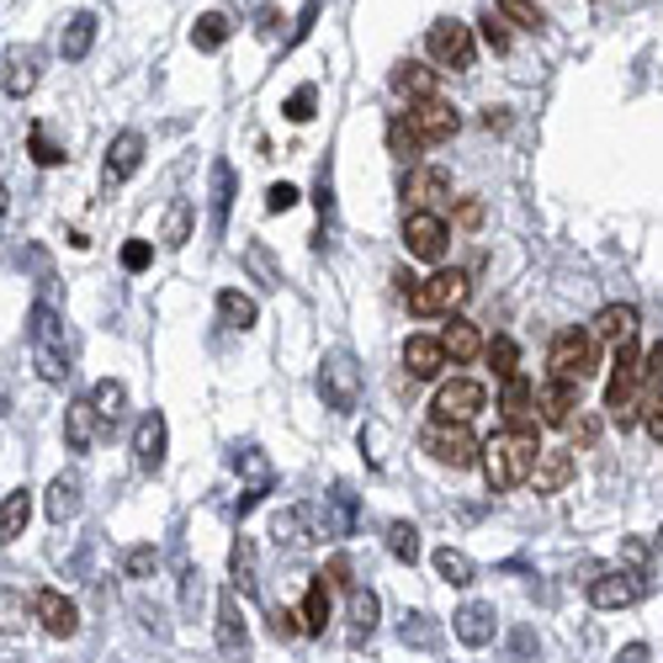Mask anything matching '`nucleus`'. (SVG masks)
I'll use <instances>...</instances> for the list:
<instances>
[{"mask_svg": "<svg viewBox=\"0 0 663 663\" xmlns=\"http://www.w3.org/2000/svg\"><path fill=\"white\" fill-rule=\"evenodd\" d=\"M537 456H542L537 430H531V424H510V430H499V435L483 446V473H488L494 488H520V483H531Z\"/></svg>", "mask_w": 663, "mask_h": 663, "instance_id": "nucleus-1", "label": "nucleus"}, {"mask_svg": "<svg viewBox=\"0 0 663 663\" xmlns=\"http://www.w3.org/2000/svg\"><path fill=\"white\" fill-rule=\"evenodd\" d=\"M32 356H37L43 383H64V377L75 372V366H69L75 362V334H69V324H64L48 302L32 308Z\"/></svg>", "mask_w": 663, "mask_h": 663, "instance_id": "nucleus-2", "label": "nucleus"}, {"mask_svg": "<svg viewBox=\"0 0 663 663\" xmlns=\"http://www.w3.org/2000/svg\"><path fill=\"white\" fill-rule=\"evenodd\" d=\"M637 393H642V351H637V334L627 345H616V362H610V383H605V409L621 430L637 424Z\"/></svg>", "mask_w": 663, "mask_h": 663, "instance_id": "nucleus-3", "label": "nucleus"}, {"mask_svg": "<svg viewBox=\"0 0 663 663\" xmlns=\"http://www.w3.org/2000/svg\"><path fill=\"white\" fill-rule=\"evenodd\" d=\"M546 366H552L557 383L584 388V383L600 372V345H595V334L589 330H557L552 334V351H546Z\"/></svg>", "mask_w": 663, "mask_h": 663, "instance_id": "nucleus-4", "label": "nucleus"}, {"mask_svg": "<svg viewBox=\"0 0 663 663\" xmlns=\"http://www.w3.org/2000/svg\"><path fill=\"white\" fill-rule=\"evenodd\" d=\"M319 398H324V409L334 415H351L356 404H362V366L351 351H330L324 362H319Z\"/></svg>", "mask_w": 663, "mask_h": 663, "instance_id": "nucleus-5", "label": "nucleus"}, {"mask_svg": "<svg viewBox=\"0 0 663 663\" xmlns=\"http://www.w3.org/2000/svg\"><path fill=\"white\" fill-rule=\"evenodd\" d=\"M420 446L430 452V462H441V467H478L483 462V441L467 430V424H441V420H430L424 424V435H420Z\"/></svg>", "mask_w": 663, "mask_h": 663, "instance_id": "nucleus-6", "label": "nucleus"}, {"mask_svg": "<svg viewBox=\"0 0 663 663\" xmlns=\"http://www.w3.org/2000/svg\"><path fill=\"white\" fill-rule=\"evenodd\" d=\"M467 292H473L467 272H435V276H424V281H415V287H409V308H415L420 319H435V313H452V308H462V302H467Z\"/></svg>", "mask_w": 663, "mask_h": 663, "instance_id": "nucleus-7", "label": "nucleus"}, {"mask_svg": "<svg viewBox=\"0 0 663 663\" xmlns=\"http://www.w3.org/2000/svg\"><path fill=\"white\" fill-rule=\"evenodd\" d=\"M424 48H430V59L441 64V69H467L473 54H478V37L467 22H456V16H441L435 27L424 32Z\"/></svg>", "mask_w": 663, "mask_h": 663, "instance_id": "nucleus-8", "label": "nucleus"}, {"mask_svg": "<svg viewBox=\"0 0 663 663\" xmlns=\"http://www.w3.org/2000/svg\"><path fill=\"white\" fill-rule=\"evenodd\" d=\"M483 404H488L483 383H473V377H452V383H441V388H435L430 415H435L441 424H473Z\"/></svg>", "mask_w": 663, "mask_h": 663, "instance_id": "nucleus-9", "label": "nucleus"}, {"mask_svg": "<svg viewBox=\"0 0 663 663\" xmlns=\"http://www.w3.org/2000/svg\"><path fill=\"white\" fill-rule=\"evenodd\" d=\"M398 118L409 122V133L420 139L424 150H430V144H446L456 128H462L456 107H452V101H441V96H430V101H409V112H398Z\"/></svg>", "mask_w": 663, "mask_h": 663, "instance_id": "nucleus-10", "label": "nucleus"}, {"mask_svg": "<svg viewBox=\"0 0 663 663\" xmlns=\"http://www.w3.org/2000/svg\"><path fill=\"white\" fill-rule=\"evenodd\" d=\"M404 244H409V255L415 261H441L446 255V244H452V229H446V218L441 212H409L404 218Z\"/></svg>", "mask_w": 663, "mask_h": 663, "instance_id": "nucleus-11", "label": "nucleus"}, {"mask_svg": "<svg viewBox=\"0 0 663 663\" xmlns=\"http://www.w3.org/2000/svg\"><path fill=\"white\" fill-rule=\"evenodd\" d=\"M642 600V578L637 573H600L595 584H589V605L595 610H627V605Z\"/></svg>", "mask_w": 663, "mask_h": 663, "instance_id": "nucleus-12", "label": "nucleus"}, {"mask_svg": "<svg viewBox=\"0 0 663 663\" xmlns=\"http://www.w3.org/2000/svg\"><path fill=\"white\" fill-rule=\"evenodd\" d=\"M32 616L43 621V632H54V637L80 632V610H75V600H64L59 589H37L32 595Z\"/></svg>", "mask_w": 663, "mask_h": 663, "instance_id": "nucleus-13", "label": "nucleus"}, {"mask_svg": "<svg viewBox=\"0 0 663 663\" xmlns=\"http://www.w3.org/2000/svg\"><path fill=\"white\" fill-rule=\"evenodd\" d=\"M37 75H43V48H5V64H0V86L5 96H27L37 86Z\"/></svg>", "mask_w": 663, "mask_h": 663, "instance_id": "nucleus-14", "label": "nucleus"}, {"mask_svg": "<svg viewBox=\"0 0 663 663\" xmlns=\"http://www.w3.org/2000/svg\"><path fill=\"white\" fill-rule=\"evenodd\" d=\"M165 446H170L165 415H159V409H150V415L139 420V430H133V452H139V467H144V473H159V467H165Z\"/></svg>", "mask_w": 663, "mask_h": 663, "instance_id": "nucleus-15", "label": "nucleus"}, {"mask_svg": "<svg viewBox=\"0 0 663 663\" xmlns=\"http://www.w3.org/2000/svg\"><path fill=\"white\" fill-rule=\"evenodd\" d=\"M452 632H456V642H467V648H488V642H494V632H499V616H494V605L467 600L452 616Z\"/></svg>", "mask_w": 663, "mask_h": 663, "instance_id": "nucleus-16", "label": "nucleus"}, {"mask_svg": "<svg viewBox=\"0 0 663 663\" xmlns=\"http://www.w3.org/2000/svg\"><path fill=\"white\" fill-rule=\"evenodd\" d=\"M404 366H409V377H441L446 372V351H441V334H409L404 340Z\"/></svg>", "mask_w": 663, "mask_h": 663, "instance_id": "nucleus-17", "label": "nucleus"}, {"mask_svg": "<svg viewBox=\"0 0 663 663\" xmlns=\"http://www.w3.org/2000/svg\"><path fill=\"white\" fill-rule=\"evenodd\" d=\"M589 334H595V345H627L637 334V308L632 302H605L595 313V324H589Z\"/></svg>", "mask_w": 663, "mask_h": 663, "instance_id": "nucleus-18", "label": "nucleus"}, {"mask_svg": "<svg viewBox=\"0 0 663 663\" xmlns=\"http://www.w3.org/2000/svg\"><path fill=\"white\" fill-rule=\"evenodd\" d=\"M573 409H578V388L573 383H557V377H546L542 388H537V420L542 424H563L573 420Z\"/></svg>", "mask_w": 663, "mask_h": 663, "instance_id": "nucleus-19", "label": "nucleus"}, {"mask_svg": "<svg viewBox=\"0 0 663 663\" xmlns=\"http://www.w3.org/2000/svg\"><path fill=\"white\" fill-rule=\"evenodd\" d=\"M218 648H223L229 659H244V648H250V632H244L240 595H234V589L218 600Z\"/></svg>", "mask_w": 663, "mask_h": 663, "instance_id": "nucleus-20", "label": "nucleus"}, {"mask_svg": "<svg viewBox=\"0 0 663 663\" xmlns=\"http://www.w3.org/2000/svg\"><path fill=\"white\" fill-rule=\"evenodd\" d=\"M234 165L229 159H212V240H223L229 234V208H234Z\"/></svg>", "mask_w": 663, "mask_h": 663, "instance_id": "nucleus-21", "label": "nucleus"}, {"mask_svg": "<svg viewBox=\"0 0 663 663\" xmlns=\"http://www.w3.org/2000/svg\"><path fill=\"white\" fill-rule=\"evenodd\" d=\"M573 473H578V467H573L568 452H546L542 446L537 467H531V488H537V494H563V488L573 483Z\"/></svg>", "mask_w": 663, "mask_h": 663, "instance_id": "nucleus-22", "label": "nucleus"}, {"mask_svg": "<svg viewBox=\"0 0 663 663\" xmlns=\"http://www.w3.org/2000/svg\"><path fill=\"white\" fill-rule=\"evenodd\" d=\"M435 86H441V75H435L430 64H420V59L393 64V91H398V96H409V101H430Z\"/></svg>", "mask_w": 663, "mask_h": 663, "instance_id": "nucleus-23", "label": "nucleus"}, {"mask_svg": "<svg viewBox=\"0 0 663 663\" xmlns=\"http://www.w3.org/2000/svg\"><path fill=\"white\" fill-rule=\"evenodd\" d=\"M139 165H144V133H133V128H128V133L112 139V150H107V186L128 181Z\"/></svg>", "mask_w": 663, "mask_h": 663, "instance_id": "nucleus-24", "label": "nucleus"}, {"mask_svg": "<svg viewBox=\"0 0 663 663\" xmlns=\"http://www.w3.org/2000/svg\"><path fill=\"white\" fill-rule=\"evenodd\" d=\"M441 351H446V362H456V366L478 362V356H483L478 324H467V319H452V324L441 330Z\"/></svg>", "mask_w": 663, "mask_h": 663, "instance_id": "nucleus-25", "label": "nucleus"}, {"mask_svg": "<svg viewBox=\"0 0 663 663\" xmlns=\"http://www.w3.org/2000/svg\"><path fill=\"white\" fill-rule=\"evenodd\" d=\"M404 197L415 202V212H430V202L452 197V176H446V170H435V165H424V170H415V176H409Z\"/></svg>", "mask_w": 663, "mask_h": 663, "instance_id": "nucleus-26", "label": "nucleus"}, {"mask_svg": "<svg viewBox=\"0 0 663 663\" xmlns=\"http://www.w3.org/2000/svg\"><path fill=\"white\" fill-rule=\"evenodd\" d=\"M499 415L510 424H526L537 415V383L531 377H510L505 388H499Z\"/></svg>", "mask_w": 663, "mask_h": 663, "instance_id": "nucleus-27", "label": "nucleus"}, {"mask_svg": "<svg viewBox=\"0 0 663 663\" xmlns=\"http://www.w3.org/2000/svg\"><path fill=\"white\" fill-rule=\"evenodd\" d=\"M324 537H351L356 531V494L345 488V483H334L330 494H324Z\"/></svg>", "mask_w": 663, "mask_h": 663, "instance_id": "nucleus-28", "label": "nucleus"}, {"mask_svg": "<svg viewBox=\"0 0 663 663\" xmlns=\"http://www.w3.org/2000/svg\"><path fill=\"white\" fill-rule=\"evenodd\" d=\"M191 223H197L191 197H176V202L165 208V223H159V244H165V250H181V244L191 240Z\"/></svg>", "mask_w": 663, "mask_h": 663, "instance_id": "nucleus-29", "label": "nucleus"}, {"mask_svg": "<svg viewBox=\"0 0 663 663\" xmlns=\"http://www.w3.org/2000/svg\"><path fill=\"white\" fill-rule=\"evenodd\" d=\"M96 409L91 398H80V404H69V415H64V441H69V452H86L96 441Z\"/></svg>", "mask_w": 663, "mask_h": 663, "instance_id": "nucleus-30", "label": "nucleus"}, {"mask_svg": "<svg viewBox=\"0 0 663 663\" xmlns=\"http://www.w3.org/2000/svg\"><path fill=\"white\" fill-rule=\"evenodd\" d=\"M298 616H302V632H308V637H319L324 627H330V584H324V573L308 584V595H302Z\"/></svg>", "mask_w": 663, "mask_h": 663, "instance_id": "nucleus-31", "label": "nucleus"}, {"mask_svg": "<svg viewBox=\"0 0 663 663\" xmlns=\"http://www.w3.org/2000/svg\"><path fill=\"white\" fill-rule=\"evenodd\" d=\"M91 43H96V16L91 11H80V16H69L59 32V54L64 59H86L91 54Z\"/></svg>", "mask_w": 663, "mask_h": 663, "instance_id": "nucleus-32", "label": "nucleus"}, {"mask_svg": "<svg viewBox=\"0 0 663 663\" xmlns=\"http://www.w3.org/2000/svg\"><path fill=\"white\" fill-rule=\"evenodd\" d=\"M218 319H223L229 330H250V324L261 319V308H255V298H244L240 287H223V292H218Z\"/></svg>", "mask_w": 663, "mask_h": 663, "instance_id": "nucleus-33", "label": "nucleus"}, {"mask_svg": "<svg viewBox=\"0 0 663 663\" xmlns=\"http://www.w3.org/2000/svg\"><path fill=\"white\" fill-rule=\"evenodd\" d=\"M229 16H223V11H202V16H197V27H191V48H197V54H218V48H223V43H229Z\"/></svg>", "mask_w": 663, "mask_h": 663, "instance_id": "nucleus-34", "label": "nucleus"}, {"mask_svg": "<svg viewBox=\"0 0 663 663\" xmlns=\"http://www.w3.org/2000/svg\"><path fill=\"white\" fill-rule=\"evenodd\" d=\"M27 515H32L27 488H16V494H5V499H0V542H16V537L27 531Z\"/></svg>", "mask_w": 663, "mask_h": 663, "instance_id": "nucleus-35", "label": "nucleus"}, {"mask_svg": "<svg viewBox=\"0 0 663 663\" xmlns=\"http://www.w3.org/2000/svg\"><path fill=\"white\" fill-rule=\"evenodd\" d=\"M80 515V478H54V488H48V520L54 526H64V520H75Z\"/></svg>", "mask_w": 663, "mask_h": 663, "instance_id": "nucleus-36", "label": "nucleus"}, {"mask_svg": "<svg viewBox=\"0 0 663 663\" xmlns=\"http://www.w3.org/2000/svg\"><path fill=\"white\" fill-rule=\"evenodd\" d=\"M377 610H383V600L372 589H351V642H366L377 632Z\"/></svg>", "mask_w": 663, "mask_h": 663, "instance_id": "nucleus-37", "label": "nucleus"}, {"mask_svg": "<svg viewBox=\"0 0 663 663\" xmlns=\"http://www.w3.org/2000/svg\"><path fill=\"white\" fill-rule=\"evenodd\" d=\"M637 420L648 424V435L663 441V377H648L642 393H637Z\"/></svg>", "mask_w": 663, "mask_h": 663, "instance_id": "nucleus-38", "label": "nucleus"}, {"mask_svg": "<svg viewBox=\"0 0 663 663\" xmlns=\"http://www.w3.org/2000/svg\"><path fill=\"white\" fill-rule=\"evenodd\" d=\"M430 563H435V573H441L446 584H456V589H467V584L478 578L473 557H467V552H456V546H435V557H430Z\"/></svg>", "mask_w": 663, "mask_h": 663, "instance_id": "nucleus-39", "label": "nucleus"}, {"mask_svg": "<svg viewBox=\"0 0 663 663\" xmlns=\"http://www.w3.org/2000/svg\"><path fill=\"white\" fill-rule=\"evenodd\" d=\"M122 404H128V388L122 383H112V377H101L91 388V409H96V420L101 424H118L122 420Z\"/></svg>", "mask_w": 663, "mask_h": 663, "instance_id": "nucleus-40", "label": "nucleus"}, {"mask_svg": "<svg viewBox=\"0 0 663 663\" xmlns=\"http://www.w3.org/2000/svg\"><path fill=\"white\" fill-rule=\"evenodd\" d=\"M483 356H488V366H494V377H499V383L520 377V351H515L510 334H494V340L483 345Z\"/></svg>", "mask_w": 663, "mask_h": 663, "instance_id": "nucleus-41", "label": "nucleus"}, {"mask_svg": "<svg viewBox=\"0 0 663 663\" xmlns=\"http://www.w3.org/2000/svg\"><path fill=\"white\" fill-rule=\"evenodd\" d=\"M478 37L494 48V54H510V43H515V37H510V16H505L499 5H488V11L478 16Z\"/></svg>", "mask_w": 663, "mask_h": 663, "instance_id": "nucleus-42", "label": "nucleus"}, {"mask_svg": "<svg viewBox=\"0 0 663 663\" xmlns=\"http://www.w3.org/2000/svg\"><path fill=\"white\" fill-rule=\"evenodd\" d=\"M388 552L398 563H415L420 557V531H415V520H393L388 526Z\"/></svg>", "mask_w": 663, "mask_h": 663, "instance_id": "nucleus-43", "label": "nucleus"}, {"mask_svg": "<svg viewBox=\"0 0 663 663\" xmlns=\"http://www.w3.org/2000/svg\"><path fill=\"white\" fill-rule=\"evenodd\" d=\"M505 16H510L515 27H526V32H542L546 27V11L537 5V0H494Z\"/></svg>", "mask_w": 663, "mask_h": 663, "instance_id": "nucleus-44", "label": "nucleus"}, {"mask_svg": "<svg viewBox=\"0 0 663 663\" xmlns=\"http://www.w3.org/2000/svg\"><path fill=\"white\" fill-rule=\"evenodd\" d=\"M229 563H234V584H240V595H250V589H255V542H250V537H240Z\"/></svg>", "mask_w": 663, "mask_h": 663, "instance_id": "nucleus-45", "label": "nucleus"}, {"mask_svg": "<svg viewBox=\"0 0 663 663\" xmlns=\"http://www.w3.org/2000/svg\"><path fill=\"white\" fill-rule=\"evenodd\" d=\"M27 627V595L0 589V632H22Z\"/></svg>", "mask_w": 663, "mask_h": 663, "instance_id": "nucleus-46", "label": "nucleus"}, {"mask_svg": "<svg viewBox=\"0 0 663 663\" xmlns=\"http://www.w3.org/2000/svg\"><path fill=\"white\" fill-rule=\"evenodd\" d=\"M244 261H250V272L261 276V287H281V266L272 261V250H266L261 240H255L250 250H244Z\"/></svg>", "mask_w": 663, "mask_h": 663, "instance_id": "nucleus-47", "label": "nucleus"}, {"mask_svg": "<svg viewBox=\"0 0 663 663\" xmlns=\"http://www.w3.org/2000/svg\"><path fill=\"white\" fill-rule=\"evenodd\" d=\"M27 144H32V159L43 165V170H54V165H64L69 154L59 150V144H48V133H43V122H32L27 128Z\"/></svg>", "mask_w": 663, "mask_h": 663, "instance_id": "nucleus-48", "label": "nucleus"}, {"mask_svg": "<svg viewBox=\"0 0 663 663\" xmlns=\"http://www.w3.org/2000/svg\"><path fill=\"white\" fill-rule=\"evenodd\" d=\"M234 467H244V473H250V483H255L261 494L272 488V462H266V456L255 452V446H244V452H234Z\"/></svg>", "mask_w": 663, "mask_h": 663, "instance_id": "nucleus-49", "label": "nucleus"}, {"mask_svg": "<svg viewBox=\"0 0 663 663\" xmlns=\"http://www.w3.org/2000/svg\"><path fill=\"white\" fill-rule=\"evenodd\" d=\"M563 430H568L573 452H578V446H595V441H600V415H584V409H578V415H573Z\"/></svg>", "mask_w": 663, "mask_h": 663, "instance_id": "nucleus-50", "label": "nucleus"}, {"mask_svg": "<svg viewBox=\"0 0 663 663\" xmlns=\"http://www.w3.org/2000/svg\"><path fill=\"white\" fill-rule=\"evenodd\" d=\"M398 637H404V642H415V648H435V621H430V616H404V627H398Z\"/></svg>", "mask_w": 663, "mask_h": 663, "instance_id": "nucleus-51", "label": "nucleus"}, {"mask_svg": "<svg viewBox=\"0 0 663 663\" xmlns=\"http://www.w3.org/2000/svg\"><path fill=\"white\" fill-rule=\"evenodd\" d=\"M388 150L398 154V159H415V154H420L424 144L415 139V133H409V122H404V118H393V128H388Z\"/></svg>", "mask_w": 663, "mask_h": 663, "instance_id": "nucleus-52", "label": "nucleus"}, {"mask_svg": "<svg viewBox=\"0 0 663 663\" xmlns=\"http://www.w3.org/2000/svg\"><path fill=\"white\" fill-rule=\"evenodd\" d=\"M313 107H319V91H313V86H298V91L287 96L281 112H287V122H308L313 118Z\"/></svg>", "mask_w": 663, "mask_h": 663, "instance_id": "nucleus-53", "label": "nucleus"}, {"mask_svg": "<svg viewBox=\"0 0 663 663\" xmlns=\"http://www.w3.org/2000/svg\"><path fill=\"white\" fill-rule=\"evenodd\" d=\"M154 568H159V552H154V546H133V552L122 557V573H128V578H150Z\"/></svg>", "mask_w": 663, "mask_h": 663, "instance_id": "nucleus-54", "label": "nucleus"}, {"mask_svg": "<svg viewBox=\"0 0 663 663\" xmlns=\"http://www.w3.org/2000/svg\"><path fill=\"white\" fill-rule=\"evenodd\" d=\"M383 441H388V430H383V424L377 420H366V430H362V452H366V462H372V467H383Z\"/></svg>", "mask_w": 663, "mask_h": 663, "instance_id": "nucleus-55", "label": "nucleus"}, {"mask_svg": "<svg viewBox=\"0 0 663 663\" xmlns=\"http://www.w3.org/2000/svg\"><path fill=\"white\" fill-rule=\"evenodd\" d=\"M276 542H287V546H298V542H308L302 537V510H287V515H276Z\"/></svg>", "mask_w": 663, "mask_h": 663, "instance_id": "nucleus-56", "label": "nucleus"}, {"mask_svg": "<svg viewBox=\"0 0 663 663\" xmlns=\"http://www.w3.org/2000/svg\"><path fill=\"white\" fill-rule=\"evenodd\" d=\"M150 261H154V244L150 240H128V244H122V266H128V272H144Z\"/></svg>", "mask_w": 663, "mask_h": 663, "instance_id": "nucleus-57", "label": "nucleus"}, {"mask_svg": "<svg viewBox=\"0 0 663 663\" xmlns=\"http://www.w3.org/2000/svg\"><path fill=\"white\" fill-rule=\"evenodd\" d=\"M292 202H298V186H292V181H276L272 191H266V208H272V212H287Z\"/></svg>", "mask_w": 663, "mask_h": 663, "instance_id": "nucleus-58", "label": "nucleus"}, {"mask_svg": "<svg viewBox=\"0 0 663 663\" xmlns=\"http://www.w3.org/2000/svg\"><path fill=\"white\" fill-rule=\"evenodd\" d=\"M319 5H324V0H308V5H302L298 27H292V37H287V48H292V43H302V37H308V27H313V22H319Z\"/></svg>", "mask_w": 663, "mask_h": 663, "instance_id": "nucleus-59", "label": "nucleus"}, {"mask_svg": "<svg viewBox=\"0 0 663 663\" xmlns=\"http://www.w3.org/2000/svg\"><path fill=\"white\" fill-rule=\"evenodd\" d=\"M272 627H276V637H298L302 632V616H298V610H276Z\"/></svg>", "mask_w": 663, "mask_h": 663, "instance_id": "nucleus-60", "label": "nucleus"}, {"mask_svg": "<svg viewBox=\"0 0 663 663\" xmlns=\"http://www.w3.org/2000/svg\"><path fill=\"white\" fill-rule=\"evenodd\" d=\"M456 223H462V229H478V223H483V202H478V197H467V202L456 208Z\"/></svg>", "mask_w": 663, "mask_h": 663, "instance_id": "nucleus-61", "label": "nucleus"}, {"mask_svg": "<svg viewBox=\"0 0 663 663\" xmlns=\"http://www.w3.org/2000/svg\"><path fill=\"white\" fill-rule=\"evenodd\" d=\"M648 377H663V340L648 351V356H642V383H648Z\"/></svg>", "mask_w": 663, "mask_h": 663, "instance_id": "nucleus-62", "label": "nucleus"}, {"mask_svg": "<svg viewBox=\"0 0 663 663\" xmlns=\"http://www.w3.org/2000/svg\"><path fill=\"white\" fill-rule=\"evenodd\" d=\"M483 122H488V128H505L510 118H505V107H488V112H483Z\"/></svg>", "mask_w": 663, "mask_h": 663, "instance_id": "nucleus-63", "label": "nucleus"}, {"mask_svg": "<svg viewBox=\"0 0 663 663\" xmlns=\"http://www.w3.org/2000/svg\"><path fill=\"white\" fill-rule=\"evenodd\" d=\"M5 208H11V202H5V186H0V223H5Z\"/></svg>", "mask_w": 663, "mask_h": 663, "instance_id": "nucleus-64", "label": "nucleus"}]
</instances>
